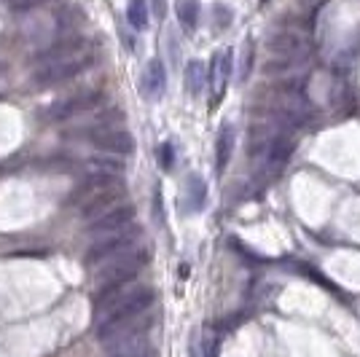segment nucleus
I'll return each mask as SVG.
<instances>
[{"label":"nucleus","mask_w":360,"mask_h":357,"mask_svg":"<svg viewBox=\"0 0 360 357\" xmlns=\"http://www.w3.org/2000/svg\"><path fill=\"white\" fill-rule=\"evenodd\" d=\"M191 357H218V336L212 330H202L191 342Z\"/></svg>","instance_id":"obj_17"},{"label":"nucleus","mask_w":360,"mask_h":357,"mask_svg":"<svg viewBox=\"0 0 360 357\" xmlns=\"http://www.w3.org/2000/svg\"><path fill=\"white\" fill-rule=\"evenodd\" d=\"M81 51H86V38H81V35H68V38L54 41L38 60H41V65H49V62H60V60H68V57H75V54H81Z\"/></svg>","instance_id":"obj_11"},{"label":"nucleus","mask_w":360,"mask_h":357,"mask_svg":"<svg viewBox=\"0 0 360 357\" xmlns=\"http://www.w3.org/2000/svg\"><path fill=\"white\" fill-rule=\"evenodd\" d=\"M205 202H207V186H205V180L199 178V175H188L186 180V207L196 212V209L205 207Z\"/></svg>","instance_id":"obj_15"},{"label":"nucleus","mask_w":360,"mask_h":357,"mask_svg":"<svg viewBox=\"0 0 360 357\" xmlns=\"http://www.w3.org/2000/svg\"><path fill=\"white\" fill-rule=\"evenodd\" d=\"M100 100H103V94H100V91H81V94H75V97H70V100H62V103L51 105L49 119L65 121V119H70V116H75V113H81V110L94 108Z\"/></svg>","instance_id":"obj_9"},{"label":"nucleus","mask_w":360,"mask_h":357,"mask_svg":"<svg viewBox=\"0 0 360 357\" xmlns=\"http://www.w3.org/2000/svg\"><path fill=\"white\" fill-rule=\"evenodd\" d=\"M143 86V94L148 97V100H159L167 89V70L165 65L159 60H150L148 67H146V73H143V81H140Z\"/></svg>","instance_id":"obj_12"},{"label":"nucleus","mask_w":360,"mask_h":357,"mask_svg":"<svg viewBox=\"0 0 360 357\" xmlns=\"http://www.w3.org/2000/svg\"><path fill=\"white\" fill-rule=\"evenodd\" d=\"M91 143L105 153H119V156L135 150V137L124 129H108V126L97 129V132H91Z\"/></svg>","instance_id":"obj_8"},{"label":"nucleus","mask_w":360,"mask_h":357,"mask_svg":"<svg viewBox=\"0 0 360 357\" xmlns=\"http://www.w3.org/2000/svg\"><path fill=\"white\" fill-rule=\"evenodd\" d=\"M231 48H224V51H215L210 65V89H212V108L221 103V97L226 94V86H229V78H231Z\"/></svg>","instance_id":"obj_7"},{"label":"nucleus","mask_w":360,"mask_h":357,"mask_svg":"<svg viewBox=\"0 0 360 357\" xmlns=\"http://www.w3.org/2000/svg\"><path fill=\"white\" fill-rule=\"evenodd\" d=\"M148 264V250H135V253H121L116 258L105 261V266L97 271L100 287L108 285H127L137 277V271Z\"/></svg>","instance_id":"obj_1"},{"label":"nucleus","mask_w":360,"mask_h":357,"mask_svg":"<svg viewBox=\"0 0 360 357\" xmlns=\"http://www.w3.org/2000/svg\"><path fill=\"white\" fill-rule=\"evenodd\" d=\"M231 150H234V126L224 124V129L218 132V145H215V167H218V172H224L229 167Z\"/></svg>","instance_id":"obj_14"},{"label":"nucleus","mask_w":360,"mask_h":357,"mask_svg":"<svg viewBox=\"0 0 360 357\" xmlns=\"http://www.w3.org/2000/svg\"><path fill=\"white\" fill-rule=\"evenodd\" d=\"M86 167H89L91 172L119 175L121 169H124V162H121V159H116V156H108V153H103V156H91V159H86Z\"/></svg>","instance_id":"obj_18"},{"label":"nucleus","mask_w":360,"mask_h":357,"mask_svg":"<svg viewBox=\"0 0 360 357\" xmlns=\"http://www.w3.org/2000/svg\"><path fill=\"white\" fill-rule=\"evenodd\" d=\"M137 237H140V228H121V231H116V234L100 237L89 250H86V258H84V261H86L89 266L105 264V261H110V258L127 253V250L137 242Z\"/></svg>","instance_id":"obj_3"},{"label":"nucleus","mask_w":360,"mask_h":357,"mask_svg":"<svg viewBox=\"0 0 360 357\" xmlns=\"http://www.w3.org/2000/svg\"><path fill=\"white\" fill-rule=\"evenodd\" d=\"M253 153L261 159V169L277 172L293 153V140L288 134H269L264 137V143H255Z\"/></svg>","instance_id":"obj_4"},{"label":"nucleus","mask_w":360,"mask_h":357,"mask_svg":"<svg viewBox=\"0 0 360 357\" xmlns=\"http://www.w3.org/2000/svg\"><path fill=\"white\" fill-rule=\"evenodd\" d=\"M110 357H150V346L143 336H132L127 342L113 344Z\"/></svg>","instance_id":"obj_16"},{"label":"nucleus","mask_w":360,"mask_h":357,"mask_svg":"<svg viewBox=\"0 0 360 357\" xmlns=\"http://www.w3.org/2000/svg\"><path fill=\"white\" fill-rule=\"evenodd\" d=\"M127 19L135 30H146L148 27V3L146 0H129L127 6Z\"/></svg>","instance_id":"obj_20"},{"label":"nucleus","mask_w":360,"mask_h":357,"mask_svg":"<svg viewBox=\"0 0 360 357\" xmlns=\"http://www.w3.org/2000/svg\"><path fill=\"white\" fill-rule=\"evenodd\" d=\"M153 11H156V16H159V19H165V14H167V0H153Z\"/></svg>","instance_id":"obj_25"},{"label":"nucleus","mask_w":360,"mask_h":357,"mask_svg":"<svg viewBox=\"0 0 360 357\" xmlns=\"http://www.w3.org/2000/svg\"><path fill=\"white\" fill-rule=\"evenodd\" d=\"M38 3H41V0H11V6H14V8H22V11H25V8H32V6H38Z\"/></svg>","instance_id":"obj_24"},{"label":"nucleus","mask_w":360,"mask_h":357,"mask_svg":"<svg viewBox=\"0 0 360 357\" xmlns=\"http://www.w3.org/2000/svg\"><path fill=\"white\" fill-rule=\"evenodd\" d=\"M186 89L191 94H202L205 89V65L199 60H191L186 65Z\"/></svg>","instance_id":"obj_19"},{"label":"nucleus","mask_w":360,"mask_h":357,"mask_svg":"<svg viewBox=\"0 0 360 357\" xmlns=\"http://www.w3.org/2000/svg\"><path fill=\"white\" fill-rule=\"evenodd\" d=\"M121 196H124L121 186H113V188H105V191L91 194L89 199H84V205H81V218H86V221H97L100 215H105L108 209H113L116 205H119Z\"/></svg>","instance_id":"obj_10"},{"label":"nucleus","mask_w":360,"mask_h":357,"mask_svg":"<svg viewBox=\"0 0 360 357\" xmlns=\"http://www.w3.org/2000/svg\"><path fill=\"white\" fill-rule=\"evenodd\" d=\"M261 3H269V0H261Z\"/></svg>","instance_id":"obj_26"},{"label":"nucleus","mask_w":360,"mask_h":357,"mask_svg":"<svg viewBox=\"0 0 360 357\" xmlns=\"http://www.w3.org/2000/svg\"><path fill=\"white\" fill-rule=\"evenodd\" d=\"M135 221V207L132 205H116L113 209H108L105 215H100L97 221H91L89 226V237H108V234H116L121 228Z\"/></svg>","instance_id":"obj_5"},{"label":"nucleus","mask_w":360,"mask_h":357,"mask_svg":"<svg viewBox=\"0 0 360 357\" xmlns=\"http://www.w3.org/2000/svg\"><path fill=\"white\" fill-rule=\"evenodd\" d=\"M89 65H91V57L86 51H81L75 57H68V60L49 62V65H41L32 73V84H38V86H54V84H62V81H70L75 75H81Z\"/></svg>","instance_id":"obj_2"},{"label":"nucleus","mask_w":360,"mask_h":357,"mask_svg":"<svg viewBox=\"0 0 360 357\" xmlns=\"http://www.w3.org/2000/svg\"><path fill=\"white\" fill-rule=\"evenodd\" d=\"M159 164H162L165 169H172V164H175V148H172L169 143H165V145L159 148Z\"/></svg>","instance_id":"obj_23"},{"label":"nucleus","mask_w":360,"mask_h":357,"mask_svg":"<svg viewBox=\"0 0 360 357\" xmlns=\"http://www.w3.org/2000/svg\"><path fill=\"white\" fill-rule=\"evenodd\" d=\"M269 48L274 54H280V60H304V54L309 48V41L299 30H283L274 32L269 38Z\"/></svg>","instance_id":"obj_6"},{"label":"nucleus","mask_w":360,"mask_h":357,"mask_svg":"<svg viewBox=\"0 0 360 357\" xmlns=\"http://www.w3.org/2000/svg\"><path fill=\"white\" fill-rule=\"evenodd\" d=\"M178 19L183 30H194L199 22V3L196 0H180L178 3Z\"/></svg>","instance_id":"obj_21"},{"label":"nucleus","mask_w":360,"mask_h":357,"mask_svg":"<svg viewBox=\"0 0 360 357\" xmlns=\"http://www.w3.org/2000/svg\"><path fill=\"white\" fill-rule=\"evenodd\" d=\"M113 186H121L119 175H103V172H91L89 178L84 180V183L75 188L73 202H78V199H89L91 194H97V191H105V188H113Z\"/></svg>","instance_id":"obj_13"},{"label":"nucleus","mask_w":360,"mask_h":357,"mask_svg":"<svg viewBox=\"0 0 360 357\" xmlns=\"http://www.w3.org/2000/svg\"><path fill=\"white\" fill-rule=\"evenodd\" d=\"M253 51H255L253 38H248V44H245V48H242V70H240L242 81H245V78L250 75V70H253Z\"/></svg>","instance_id":"obj_22"}]
</instances>
